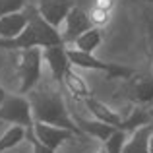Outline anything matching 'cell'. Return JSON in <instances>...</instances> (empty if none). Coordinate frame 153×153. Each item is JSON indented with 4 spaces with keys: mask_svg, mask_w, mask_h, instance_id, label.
<instances>
[{
    "mask_svg": "<svg viewBox=\"0 0 153 153\" xmlns=\"http://www.w3.org/2000/svg\"><path fill=\"white\" fill-rule=\"evenodd\" d=\"M6 95H8V93H6V91H4V87L0 85V103H2L4 99H6Z\"/></svg>",
    "mask_w": 153,
    "mask_h": 153,
    "instance_id": "obj_25",
    "label": "cell"
},
{
    "mask_svg": "<svg viewBox=\"0 0 153 153\" xmlns=\"http://www.w3.org/2000/svg\"><path fill=\"white\" fill-rule=\"evenodd\" d=\"M68 58L70 64L76 68H83V70H95L107 74L108 79H128L134 74V68L122 66V64H112V62H103L97 56H93V52H83L78 49H68Z\"/></svg>",
    "mask_w": 153,
    "mask_h": 153,
    "instance_id": "obj_4",
    "label": "cell"
},
{
    "mask_svg": "<svg viewBox=\"0 0 153 153\" xmlns=\"http://www.w3.org/2000/svg\"><path fill=\"white\" fill-rule=\"evenodd\" d=\"M153 122V111L151 107H140V105H136V108H132L130 114L124 116L122 124H120L118 130H136V128L143 126V124H151Z\"/></svg>",
    "mask_w": 153,
    "mask_h": 153,
    "instance_id": "obj_16",
    "label": "cell"
},
{
    "mask_svg": "<svg viewBox=\"0 0 153 153\" xmlns=\"http://www.w3.org/2000/svg\"><path fill=\"white\" fill-rule=\"evenodd\" d=\"M0 122L8 124H19L27 132L33 130V114H31V107L23 95H6L2 103H0Z\"/></svg>",
    "mask_w": 153,
    "mask_h": 153,
    "instance_id": "obj_5",
    "label": "cell"
},
{
    "mask_svg": "<svg viewBox=\"0 0 153 153\" xmlns=\"http://www.w3.org/2000/svg\"><path fill=\"white\" fill-rule=\"evenodd\" d=\"M89 27H93V23H91V19H89V14L83 12L79 6H74L70 10V14L66 16V19H64V29H62L64 45L66 47L72 45V43H74L83 31L89 29Z\"/></svg>",
    "mask_w": 153,
    "mask_h": 153,
    "instance_id": "obj_9",
    "label": "cell"
},
{
    "mask_svg": "<svg viewBox=\"0 0 153 153\" xmlns=\"http://www.w3.org/2000/svg\"><path fill=\"white\" fill-rule=\"evenodd\" d=\"M149 153H153V134H151V142H149Z\"/></svg>",
    "mask_w": 153,
    "mask_h": 153,
    "instance_id": "obj_26",
    "label": "cell"
},
{
    "mask_svg": "<svg viewBox=\"0 0 153 153\" xmlns=\"http://www.w3.org/2000/svg\"><path fill=\"white\" fill-rule=\"evenodd\" d=\"M10 62L19 79V95H27L31 89L37 87L39 79H41L43 51L39 47L10 51Z\"/></svg>",
    "mask_w": 153,
    "mask_h": 153,
    "instance_id": "obj_3",
    "label": "cell"
},
{
    "mask_svg": "<svg viewBox=\"0 0 153 153\" xmlns=\"http://www.w3.org/2000/svg\"><path fill=\"white\" fill-rule=\"evenodd\" d=\"M23 138H25V128L19 126V124H12L0 138V153L16 147L19 142H23Z\"/></svg>",
    "mask_w": 153,
    "mask_h": 153,
    "instance_id": "obj_18",
    "label": "cell"
},
{
    "mask_svg": "<svg viewBox=\"0 0 153 153\" xmlns=\"http://www.w3.org/2000/svg\"><path fill=\"white\" fill-rule=\"evenodd\" d=\"M87 14H89L91 23L97 25V27H103V25H107V23L111 22V12H105V10H101V8L91 6V10L87 12Z\"/></svg>",
    "mask_w": 153,
    "mask_h": 153,
    "instance_id": "obj_21",
    "label": "cell"
},
{
    "mask_svg": "<svg viewBox=\"0 0 153 153\" xmlns=\"http://www.w3.org/2000/svg\"><path fill=\"white\" fill-rule=\"evenodd\" d=\"M83 105H85L87 111L93 114V118L101 120V122H107V124H111V126H114V128H120V124H122L124 116L120 114V112L112 111L108 105H105L103 101L95 99L93 95H91V97H87L85 101H83Z\"/></svg>",
    "mask_w": 153,
    "mask_h": 153,
    "instance_id": "obj_11",
    "label": "cell"
},
{
    "mask_svg": "<svg viewBox=\"0 0 153 153\" xmlns=\"http://www.w3.org/2000/svg\"><path fill=\"white\" fill-rule=\"evenodd\" d=\"M130 2H134V0H130ZM143 2H149V0H143Z\"/></svg>",
    "mask_w": 153,
    "mask_h": 153,
    "instance_id": "obj_28",
    "label": "cell"
},
{
    "mask_svg": "<svg viewBox=\"0 0 153 153\" xmlns=\"http://www.w3.org/2000/svg\"><path fill=\"white\" fill-rule=\"evenodd\" d=\"M74 122L78 124V128L82 130V134H87L91 138H97L99 142H105L107 138H111L114 134V130L118 128L111 126L107 122H101V120H85V118H79V116H74Z\"/></svg>",
    "mask_w": 153,
    "mask_h": 153,
    "instance_id": "obj_14",
    "label": "cell"
},
{
    "mask_svg": "<svg viewBox=\"0 0 153 153\" xmlns=\"http://www.w3.org/2000/svg\"><path fill=\"white\" fill-rule=\"evenodd\" d=\"M146 43H147V56L153 62V10L146 14Z\"/></svg>",
    "mask_w": 153,
    "mask_h": 153,
    "instance_id": "obj_22",
    "label": "cell"
},
{
    "mask_svg": "<svg viewBox=\"0 0 153 153\" xmlns=\"http://www.w3.org/2000/svg\"><path fill=\"white\" fill-rule=\"evenodd\" d=\"M25 138L29 140V142H31V146H33V153H54V149H51V147L43 146V143L39 142L37 138H35L33 130H31V132H27V130H25Z\"/></svg>",
    "mask_w": 153,
    "mask_h": 153,
    "instance_id": "obj_23",
    "label": "cell"
},
{
    "mask_svg": "<svg viewBox=\"0 0 153 153\" xmlns=\"http://www.w3.org/2000/svg\"><path fill=\"white\" fill-rule=\"evenodd\" d=\"M33 134L43 146L51 147V149H58L62 143L70 142L74 136H78L74 130L68 128H60V126H52V124H45V122H35L33 124Z\"/></svg>",
    "mask_w": 153,
    "mask_h": 153,
    "instance_id": "obj_7",
    "label": "cell"
},
{
    "mask_svg": "<svg viewBox=\"0 0 153 153\" xmlns=\"http://www.w3.org/2000/svg\"><path fill=\"white\" fill-rule=\"evenodd\" d=\"M27 25V12H12L0 18V39H12L18 37Z\"/></svg>",
    "mask_w": 153,
    "mask_h": 153,
    "instance_id": "obj_12",
    "label": "cell"
},
{
    "mask_svg": "<svg viewBox=\"0 0 153 153\" xmlns=\"http://www.w3.org/2000/svg\"><path fill=\"white\" fill-rule=\"evenodd\" d=\"M124 93L134 105L153 107V76L134 72L124 83Z\"/></svg>",
    "mask_w": 153,
    "mask_h": 153,
    "instance_id": "obj_6",
    "label": "cell"
},
{
    "mask_svg": "<svg viewBox=\"0 0 153 153\" xmlns=\"http://www.w3.org/2000/svg\"><path fill=\"white\" fill-rule=\"evenodd\" d=\"M101 43H103V27L93 25L87 31H83V33L72 43V47L78 49V51H83V52H95V49H97Z\"/></svg>",
    "mask_w": 153,
    "mask_h": 153,
    "instance_id": "obj_17",
    "label": "cell"
},
{
    "mask_svg": "<svg viewBox=\"0 0 153 153\" xmlns=\"http://www.w3.org/2000/svg\"><path fill=\"white\" fill-rule=\"evenodd\" d=\"M93 6H95V8H101V10L111 12V14H112V8H114V0H93Z\"/></svg>",
    "mask_w": 153,
    "mask_h": 153,
    "instance_id": "obj_24",
    "label": "cell"
},
{
    "mask_svg": "<svg viewBox=\"0 0 153 153\" xmlns=\"http://www.w3.org/2000/svg\"><path fill=\"white\" fill-rule=\"evenodd\" d=\"M29 4V0H0V18L12 12H19Z\"/></svg>",
    "mask_w": 153,
    "mask_h": 153,
    "instance_id": "obj_20",
    "label": "cell"
},
{
    "mask_svg": "<svg viewBox=\"0 0 153 153\" xmlns=\"http://www.w3.org/2000/svg\"><path fill=\"white\" fill-rule=\"evenodd\" d=\"M23 10L27 12V25L18 37L12 39H0V49L4 51H22V49H45L51 45H60L62 41V33L56 27H52L37 10V4H27Z\"/></svg>",
    "mask_w": 153,
    "mask_h": 153,
    "instance_id": "obj_1",
    "label": "cell"
},
{
    "mask_svg": "<svg viewBox=\"0 0 153 153\" xmlns=\"http://www.w3.org/2000/svg\"><path fill=\"white\" fill-rule=\"evenodd\" d=\"M93 153H107V151H105V147L101 146V147H99V149H97V151H93Z\"/></svg>",
    "mask_w": 153,
    "mask_h": 153,
    "instance_id": "obj_27",
    "label": "cell"
},
{
    "mask_svg": "<svg viewBox=\"0 0 153 153\" xmlns=\"http://www.w3.org/2000/svg\"><path fill=\"white\" fill-rule=\"evenodd\" d=\"M149 2H153V0H149Z\"/></svg>",
    "mask_w": 153,
    "mask_h": 153,
    "instance_id": "obj_29",
    "label": "cell"
},
{
    "mask_svg": "<svg viewBox=\"0 0 153 153\" xmlns=\"http://www.w3.org/2000/svg\"><path fill=\"white\" fill-rule=\"evenodd\" d=\"M43 60H45L47 66L51 68V74H52V78H54V82L62 85L64 74H66V70L72 66L70 58H68V47L64 45V43L45 47V49H43Z\"/></svg>",
    "mask_w": 153,
    "mask_h": 153,
    "instance_id": "obj_8",
    "label": "cell"
},
{
    "mask_svg": "<svg viewBox=\"0 0 153 153\" xmlns=\"http://www.w3.org/2000/svg\"><path fill=\"white\" fill-rule=\"evenodd\" d=\"M153 134V122L136 128L132 138L124 143L122 153H149V142Z\"/></svg>",
    "mask_w": 153,
    "mask_h": 153,
    "instance_id": "obj_13",
    "label": "cell"
},
{
    "mask_svg": "<svg viewBox=\"0 0 153 153\" xmlns=\"http://www.w3.org/2000/svg\"><path fill=\"white\" fill-rule=\"evenodd\" d=\"M62 85L70 91V95H74V99H78V101H82V103L85 101L87 97H91V95H93V93H91V89H89V85H87V82L72 66L68 68L66 74H64Z\"/></svg>",
    "mask_w": 153,
    "mask_h": 153,
    "instance_id": "obj_15",
    "label": "cell"
},
{
    "mask_svg": "<svg viewBox=\"0 0 153 153\" xmlns=\"http://www.w3.org/2000/svg\"><path fill=\"white\" fill-rule=\"evenodd\" d=\"M27 101L31 107V114H33L35 122H45L52 126L68 128L74 130L76 134H82L78 124L74 122V116L68 112L66 101H64L62 93L56 89H31L27 95Z\"/></svg>",
    "mask_w": 153,
    "mask_h": 153,
    "instance_id": "obj_2",
    "label": "cell"
},
{
    "mask_svg": "<svg viewBox=\"0 0 153 153\" xmlns=\"http://www.w3.org/2000/svg\"><path fill=\"white\" fill-rule=\"evenodd\" d=\"M124 143H126V132L124 130H114V134L103 142V147H105L107 153H122Z\"/></svg>",
    "mask_w": 153,
    "mask_h": 153,
    "instance_id": "obj_19",
    "label": "cell"
},
{
    "mask_svg": "<svg viewBox=\"0 0 153 153\" xmlns=\"http://www.w3.org/2000/svg\"><path fill=\"white\" fill-rule=\"evenodd\" d=\"M76 6V0H39L37 10L52 27L58 29L60 23H64L66 16Z\"/></svg>",
    "mask_w": 153,
    "mask_h": 153,
    "instance_id": "obj_10",
    "label": "cell"
}]
</instances>
